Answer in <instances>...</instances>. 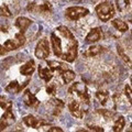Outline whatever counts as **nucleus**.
I'll return each mask as SVG.
<instances>
[{"instance_id": "obj_1", "label": "nucleus", "mask_w": 132, "mask_h": 132, "mask_svg": "<svg viewBox=\"0 0 132 132\" xmlns=\"http://www.w3.org/2000/svg\"><path fill=\"white\" fill-rule=\"evenodd\" d=\"M69 94H76L78 98L80 99L81 105H86L89 106L90 104V96L88 93V89L86 87L85 84L82 82H75V84L72 85V87L68 89Z\"/></svg>"}, {"instance_id": "obj_2", "label": "nucleus", "mask_w": 132, "mask_h": 132, "mask_svg": "<svg viewBox=\"0 0 132 132\" xmlns=\"http://www.w3.org/2000/svg\"><path fill=\"white\" fill-rule=\"evenodd\" d=\"M96 13L98 15V18L104 22L109 21L111 18H113L114 15V8L112 6V3L109 1L101 2L96 7Z\"/></svg>"}, {"instance_id": "obj_3", "label": "nucleus", "mask_w": 132, "mask_h": 132, "mask_svg": "<svg viewBox=\"0 0 132 132\" xmlns=\"http://www.w3.org/2000/svg\"><path fill=\"white\" fill-rule=\"evenodd\" d=\"M88 13H89V10L84 7H69L65 11V15L69 20H73V21L80 19L82 16H86Z\"/></svg>"}, {"instance_id": "obj_4", "label": "nucleus", "mask_w": 132, "mask_h": 132, "mask_svg": "<svg viewBox=\"0 0 132 132\" xmlns=\"http://www.w3.org/2000/svg\"><path fill=\"white\" fill-rule=\"evenodd\" d=\"M24 43H26V36H24L23 33L20 32L16 33L15 38L13 40H7L5 44H3V47L7 50V52H9V51H13V50H18Z\"/></svg>"}, {"instance_id": "obj_5", "label": "nucleus", "mask_w": 132, "mask_h": 132, "mask_svg": "<svg viewBox=\"0 0 132 132\" xmlns=\"http://www.w3.org/2000/svg\"><path fill=\"white\" fill-rule=\"evenodd\" d=\"M50 44L48 41L46 39H42L40 40V42L38 43L35 47V56L38 57L39 60H45L46 57L50 56Z\"/></svg>"}, {"instance_id": "obj_6", "label": "nucleus", "mask_w": 132, "mask_h": 132, "mask_svg": "<svg viewBox=\"0 0 132 132\" xmlns=\"http://www.w3.org/2000/svg\"><path fill=\"white\" fill-rule=\"evenodd\" d=\"M22 120L24 123H26V126L34 128V129H39V128L44 127V126H50L48 121H45L44 119H38V118H35L34 116H31V114L24 117Z\"/></svg>"}, {"instance_id": "obj_7", "label": "nucleus", "mask_w": 132, "mask_h": 132, "mask_svg": "<svg viewBox=\"0 0 132 132\" xmlns=\"http://www.w3.org/2000/svg\"><path fill=\"white\" fill-rule=\"evenodd\" d=\"M51 44H52V50L54 52L55 56L61 57L62 56V44H61V38L57 32H53L51 34Z\"/></svg>"}, {"instance_id": "obj_8", "label": "nucleus", "mask_w": 132, "mask_h": 132, "mask_svg": "<svg viewBox=\"0 0 132 132\" xmlns=\"http://www.w3.org/2000/svg\"><path fill=\"white\" fill-rule=\"evenodd\" d=\"M68 109H69V111H71L73 117H75L77 119H81L82 117H84V114L86 113V111H84L81 109L80 104L77 100H72L71 102H69Z\"/></svg>"}, {"instance_id": "obj_9", "label": "nucleus", "mask_w": 132, "mask_h": 132, "mask_svg": "<svg viewBox=\"0 0 132 132\" xmlns=\"http://www.w3.org/2000/svg\"><path fill=\"white\" fill-rule=\"evenodd\" d=\"M23 101L28 107H31V108H38L40 106V101L38 100V98L30 90H26L23 93Z\"/></svg>"}, {"instance_id": "obj_10", "label": "nucleus", "mask_w": 132, "mask_h": 132, "mask_svg": "<svg viewBox=\"0 0 132 132\" xmlns=\"http://www.w3.org/2000/svg\"><path fill=\"white\" fill-rule=\"evenodd\" d=\"M29 81H30V80L28 79L23 85H20L19 82H18V80H13V81H11L10 84L7 86V87L5 88V90H6L7 93H10V94H19L28 85Z\"/></svg>"}, {"instance_id": "obj_11", "label": "nucleus", "mask_w": 132, "mask_h": 132, "mask_svg": "<svg viewBox=\"0 0 132 132\" xmlns=\"http://www.w3.org/2000/svg\"><path fill=\"white\" fill-rule=\"evenodd\" d=\"M101 35H102L101 29L100 28H94V29H92V30L89 31L88 34L86 35L85 40H86V42L87 43H95V42H97V41L100 40Z\"/></svg>"}, {"instance_id": "obj_12", "label": "nucleus", "mask_w": 132, "mask_h": 132, "mask_svg": "<svg viewBox=\"0 0 132 132\" xmlns=\"http://www.w3.org/2000/svg\"><path fill=\"white\" fill-rule=\"evenodd\" d=\"M31 23H32V21H31L30 19L26 18V16H19V18L15 20V23L14 24H15V27L20 30V32L24 33L27 29L31 26Z\"/></svg>"}, {"instance_id": "obj_13", "label": "nucleus", "mask_w": 132, "mask_h": 132, "mask_svg": "<svg viewBox=\"0 0 132 132\" xmlns=\"http://www.w3.org/2000/svg\"><path fill=\"white\" fill-rule=\"evenodd\" d=\"M0 121L5 123L7 127L13 125V122L15 121V118H14L13 112H12V108H9V109H6L5 110V113L2 114L1 119H0Z\"/></svg>"}, {"instance_id": "obj_14", "label": "nucleus", "mask_w": 132, "mask_h": 132, "mask_svg": "<svg viewBox=\"0 0 132 132\" xmlns=\"http://www.w3.org/2000/svg\"><path fill=\"white\" fill-rule=\"evenodd\" d=\"M48 105L53 106V116H59L61 113L62 109L64 108L65 104L62 100H60V99H55V98H52L51 100L48 101Z\"/></svg>"}, {"instance_id": "obj_15", "label": "nucleus", "mask_w": 132, "mask_h": 132, "mask_svg": "<svg viewBox=\"0 0 132 132\" xmlns=\"http://www.w3.org/2000/svg\"><path fill=\"white\" fill-rule=\"evenodd\" d=\"M34 71H35V63H34V61H32V60L29 61L28 63H26L20 68V73L26 76L32 75V74L34 73Z\"/></svg>"}, {"instance_id": "obj_16", "label": "nucleus", "mask_w": 132, "mask_h": 132, "mask_svg": "<svg viewBox=\"0 0 132 132\" xmlns=\"http://www.w3.org/2000/svg\"><path fill=\"white\" fill-rule=\"evenodd\" d=\"M104 51V47L102 46H99V45H93V46L88 47L86 51L82 53V55L86 56V57H94V56H97L99 55L100 53Z\"/></svg>"}, {"instance_id": "obj_17", "label": "nucleus", "mask_w": 132, "mask_h": 132, "mask_svg": "<svg viewBox=\"0 0 132 132\" xmlns=\"http://www.w3.org/2000/svg\"><path fill=\"white\" fill-rule=\"evenodd\" d=\"M39 76L40 78L45 81V82H48L50 80L53 78V73H52V69L48 68V67H39Z\"/></svg>"}, {"instance_id": "obj_18", "label": "nucleus", "mask_w": 132, "mask_h": 132, "mask_svg": "<svg viewBox=\"0 0 132 132\" xmlns=\"http://www.w3.org/2000/svg\"><path fill=\"white\" fill-rule=\"evenodd\" d=\"M47 65L50 66V68H51L52 71H57V72H62V71H65V69L68 68V66L65 63L56 62V61H47Z\"/></svg>"}, {"instance_id": "obj_19", "label": "nucleus", "mask_w": 132, "mask_h": 132, "mask_svg": "<svg viewBox=\"0 0 132 132\" xmlns=\"http://www.w3.org/2000/svg\"><path fill=\"white\" fill-rule=\"evenodd\" d=\"M61 76H62V79H63L64 84H68V82H71V81H73L74 79H75L76 74L73 71H71V69L67 68V69H65V71L61 72Z\"/></svg>"}, {"instance_id": "obj_20", "label": "nucleus", "mask_w": 132, "mask_h": 132, "mask_svg": "<svg viewBox=\"0 0 132 132\" xmlns=\"http://www.w3.org/2000/svg\"><path fill=\"white\" fill-rule=\"evenodd\" d=\"M110 23H111V26H112L113 28H116L117 30H119L120 32H127L128 30H129L128 24L126 22H123L122 20H120V19H114Z\"/></svg>"}, {"instance_id": "obj_21", "label": "nucleus", "mask_w": 132, "mask_h": 132, "mask_svg": "<svg viewBox=\"0 0 132 132\" xmlns=\"http://www.w3.org/2000/svg\"><path fill=\"white\" fill-rule=\"evenodd\" d=\"M125 125H126V120L122 116H119L114 119V122H113V126H112V131L114 132H119L121 131L123 128H125Z\"/></svg>"}, {"instance_id": "obj_22", "label": "nucleus", "mask_w": 132, "mask_h": 132, "mask_svg": "<svg viewBox=\"0 0 132 132\" xmlns=\"http://www.w3.org/2000/svg\"><path fill=\"white\" fill-rule=\"evenodd\" d=\"M96 98L102 106H106L107 101H109V94L106 90H98L96 93Z\"/></svg>"}, {"instance_id": "obj_23", "label": "nucleus", "mask_w": 132, "mask_h": 132, "mask_svg": "<svg viewBox=\"0 0 132 132\" xmlns=\"http://www.w3.org/2000/svg\"><path fill=\"white\" fill-rule=\"evenodd\" d=\"M97 113L101 114L106 120H114V117H117V113L112 110H106V109H98Z\"/></svg>"}, {"instance_id": "obj_24", "label": "nucleus", "mask_w": 132, "mask_h": 132, "mask_svg": "<svg viewBox=\"0 0 132 132\" xmlns=\"http://www.w3.org/2000/svg\"><path fill=\"white\" fill-rule=\"evenodd\" d=\"M117 51H118V54L120 55V56L122 57V59L127 62V63L131 64V56H130V55H128L127 53L125 52V48L122 47V45L118 44V46H117Z\"/></svg>"}, {"instance_id": "obj_25", "label": "nucleus", "mask_w": 132, "mask_h": 132, "mask_svg": "<svg viewBox=\"0 0 132 132\" xmlns=\"http://www.w3.org/2000/svg\"><path fill=\"white\" fill-rule=\"evenodd\" d=\"M36 10H39L41 12H43V13H48V12L52 11V5L48 1H45L43 2V5H40L38 6V8H36Z\"/></svg>"}, {"instance_id": "obj_26", "label": "nucleus", "mask_w": 132, "mask_h": 132, "mask_svg": "<svg viewBox=\"0 0 132 132\" xmlns=\"http://www.w3.org/2000/svg\"><path fill=\"white\" fill-rule=\"evenodd\" d=\"M130 6V0H117V7L119 11H126Z\"/></svg>"}, {"instance_id": "obj_27", "label": "nucleus", "mask_w": 132, "mask_h": 132, "mask_svg": "<svg viewBox=\"0 0 132 132\" xmlns=\"http://www.w3.org/2000/svg\"><path fill=\"white\" fill-rule=\"evenodd\" d=\"M0 107H1L3 110L12 108V102L10 100H7L3 96H0Z\"/></svg>"}, {"instance_id": "obj_28", "label": "nucleus", "mask_w": 132, "mask_h": 132, "mask_svg": "<svg viewBox=\"0 0 132 132\" xmlns=\"http://www.w3.org/2000/svg\"><path fill=\"white\" fill-rule=\"evenodd\" d=\"M0 16H6V18L11 16V12L9 10V8H8L6 5L0 6Z\"/></svg>"}, {"instance_id": "obj_29", "label": "nucleus", "mask_w": 132, "mask_h": 132, "mask_svg": "<svg viewBox=\"0 0 132 132\" xmlns=\"http://www.w3.org/2000/svg\"><path fill=\"white\" fill-rule=\"evenodd\" d=\"M46 93L48 95H52V96H54L56 94V85L55 84H50L47 87H46Z\"/></svg>"}, {"instance_id": "obj_30", "label": "nucleus", "mask_w": 132, "mask_h": 132, "mask_svg": "<svg viewBox=\"0 0 132 132\" xmlns=\"http://www.w3.org/2000/svg\"><path fill=\"white\" fill-rule=\"evenodd\" d=\"M125 94H126V96L128 97V99L131 101V98H132V96H131V87L129 85H127L126 86V88H125Z\"/></svg>"}, {"instance_id": "obj_31", "label": "nucleus", "mask_w": 132, "mask_h": 132, "mask_svg": "<svg viewBox=\"0 0 132 132\" xmlns=\"http://www.w3.org/2000/svg\"><path fill=\"white\" fill-rule=\"evenodd\" d=\"M36 8H38V5H36L35 2H30L28 5V11H35L36 10Z\"/></svg>"}, {"instance_id": "obj_32", "label": "nucleus", "mask_w": 132, "mask_h": 132, "mask_svg": "<svg viewBox=\"0 0 132 132\" xmlns=\"http://www.w3.org/2000/svg\"><path fill=\"white\" fill-rule=\"evenodd\" d=\"M88 128H89V130L96 131V132H102V131H104V128L98 127V126H88Z\"/></svg>"}, {"instance_id": "obj_33", "label": "nucleus", "mask_w": 132, "mask_h": 132, "mask_svg": "<svg viewBox=\"0 0 132 132\" xmlns=\"http://www.w3.org/2000/svg\"><path fill=\"white\" fill-rule=\"evenodd\" d=\"M0 31L1 32H8V24L7 23H2L0 21Z\"/></svg>"}, {"instance_id": "obj_34", "label": "nucleus", "mask_w": 132, "mask_h": 132, "mask_svg": "<svg viewBox=\"0 0 132 132\" xmlns=\"http://www.w3.org/2000/svg\"><path fill=\"white\" fill-rule=\"evenodd\" d=\"M50 132H63V130L61 129V128L59 127H52V128H50L48 129Z\"/></svg>"}, {"instance_id": "obj_35", "label": "nucleus", "mask_w": 132, "mask_h": 132, "mask_svg": "<svg viewBox=\"0 0 132 132\" xmlns=\"http://www.w3.org/2000/svg\"><path fill=\"white\" fill-rule=\"evenodd\" d=\"M6 53H7V50L3 47V45L0 44V55H5Z\"/></svg>"}, {"instance_id": "obj_36", "label": "nucleus", "mask_w": 132, "mask_h": 132, "mask_svg": "<svg viewBox=\"0 0 132 132\" xmlns=\"http://www.w3.org/2000/svg\"><path fill=\"white\" fill-rule=\"evenodd\" d=\"M6 128H7V126H6V125H5V123H3V122H1V121H0V131H3V130L6 129Z\"/></svg>"}]
</instances>
